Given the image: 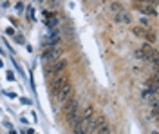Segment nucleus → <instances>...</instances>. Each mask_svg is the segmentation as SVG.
I'll list each match as a JSON object with an SVG mask.
<instances>
[{
	"label": "nucleus",
	"instance_id": "f257e3e1",
	"mask_svg": "<svg viewBox=\"0 0 159 134\" xmlns=\"http://www.w3.org/2000/svg\"><path fill=\"white\" fill-rule=\"evenodd\" d=\"M63 113H65V120H67V125L74 131L76 127L81 122V114L78 113V100L76 98H69L63 102Z\"/></svg>",
	"mask_w": 159,
	"mask_h": 134
},
{
	"label": "nucleus",
	"instance_id": "1a4fd4ad",
	"mask_svg": "<svg viewBox=\"0 0 159 134\" xmlns=\"http://www.w3.org/2000/svg\"><path fill=\"white\" fill-rule=\"evenodd\" d=\"M92 116H94V107L89 105V107L83 111V114H81V120H92Z\"/></svg>",
	"mask_w": 159,
	"mask_h": 134
},
{
	"label": "nucleus",
	"instance_id": "f03ea898",
	"mask_svg": "<svg viewBox=\"0 0 159 134\" xmlns=\"http://www.w3.org/2000/svg\"><path fill=\"white\" fill-rule=\"evenodd\" d=\"M65 83H69V72L67 71H63V72H60L58 76H52V80H51V94L54 96V94L58 93L60 89L65 85Z\"/></svg>",
	"mask_w": 159,
	"mask_h": 134
},
{
	"label": "nucleus",
	"instance_id": "6e6552de",
	"mask_svg": "<svg viewBox=\"0 0 159 134\" xmlns=\"http://www.w3.org/2000/svg\"><path fill=\"white\" fill-rule=\"evenodd\" d=\"M114 20L116 22H127V24H130V18L129 13H125V11H119V13H116V16H114Z\"/></svg>",
	"mask_w": 159,
	"mask_h": 134
},
{
	"label": "nucleus",
	"instance_id": "20e7f679",
	"mask_svg": "<svg viewBox=\"0 0 159 134\" xmlns=\"http://www.w3.org/2000/svg\"><path fill=\"white\" fill-rule=\"evenodd\" d=\"M70 94H72V85H70V82H69V83H65L58 93L54 94V98H56V102L63 103L65 100H69V98H70Z\"/></svg>",
	"mask_w": 159,
	"mask_h": 134
},
{
	"label": "nucleus",
	"instance_id": "4468645a",
	"mask_svg": "<svg viewBox=\"0 0 159 134\" xmlns=\"http://www.w3.org/2000/svg\"><path fill=\"white\" fill-rule=\"evenodd\" d=\"M141 24L143 25H148V18H141Z\"/></svg>",
	"mask_w": 159,
	"mask_h": 134
},
{
	"label": "nucleus",
	"instance_id": "423d86ee",
	"mask_svg": "<svg viewBox=\"0 0 159 134\" xmlns=\"http://www.w3.org/2000/svg\"><path fill=\"white\" fill-rule=\"evenodd\" d=\"M136 9L141 11L143 15H150V16H157V7L152 6V4H136Z\"/></svg>",
	"mask_w": 159,
	"mask_h": 134
},
{
	"label": "nucleus",
	"instance_id": "0eeeda50",
	"mask_svg": "<svg viewBox=\"0 0 159 134\" xmlns=\"http://www.w3.org/2000/svg\"><path fill=\"white\" fill-rule=\"evenodd\" d=\"M147 87H148L150 91L157 93V71H154V74L150 78H147Z\"/></svg>",
	"mask_w": 159,
	"mask_h": 134
},
{
	"label": "nucleus",
	"instance_id": "2eb2a0df",
	"mask_svg": "<svg viewBox=\"0 0 159 134\" xmlns=\"http://www.w3.org/2000/svg\"><path fill=\"white\" fill-rule=\"evenodd\" d=\"M22 103H25V105H31V102L27 100V98H22Z\"/></svg>",
	"mask_w": 159,
	"mask_h": 134
},
{
	"label": "nucleus",
	"instance_id": "ddd939ff",
	"mask_svg": "<svg viewBox=\"0 0 159 134\" xmlns=\"http://www.w3.org/2000/svg\"><path fill=\"white\" fill-rule=\"evenodd\" d=\"M7 80H11V82L15 80V74H13V72H7Z\"/></svg>",
	"mask_w": 159,
	"mask_h": 134
},
{
	"label": "nucleus",
	"instance_id": "f8f14e48",
	"mask_svg": "<svg viewBox=\"0 0 159 134\" xmlns=\"http://www.w3.org/2000/svg\"><path fill=\"white\" fill-rule=\"evenodd\" d=\"M110 9L114 11V13H119V11H123V7H121L119 2H112V4H110Z\"/></svg>",
	"mask_w": 159,
	"mask_h": 134
},
{
	"label": "nucleus",
	"instance_id": "39448f33",
	"mask_svg": "<svg viewBox=\"0 0 159 134\" xmlns=\"http://www.w3.org/2000/svg\"><path fill=\"white\" fill-rule=\"evenodd\" d=\"M60 56H61V49L58 47H52V49H47V51L42 54V58H43V62H54V60H58Z\"/></svg>",
	"mask_w": 159,
	"mask_h": 134
},
{
	"label": "nucleus",
	"instance_id": "7ed1b4c3",
	"mask_svg": "<svg viewBox=\"0 0 159 134\" xmlns=\"http://www.w3.org/2000/svg\"><path fill=\"white\" fill-rule=\"evenodd\" d=\"M67 71V60L65 58H58L51 63L49 67H45V76H58L60 72Z\"/></svg>",
	"mask_w": 159,
	"mask_h": 134
},
{
	"label": "nucleus",
	"instance_id": "9b49d317",
	"mask_svg": "<svg viewBox=\"0 0 159 134\" xmlns=\"http://www.w3.org/2000/svg\"><path fill=\"white\" fill-rule=\"evenodd\" d=\"M132 33H134L136 36H139V38H145L147 29H145V27H134V29H132Z\"/></svg>",
	"mask_w": 159,
	"mask_h": 134
},
{
	"label": "nucleus",
	"instance_id": "9d476101",
	"mask_svg": "<svg viewBox=\"0 0 159 134\" xmlns=\"http://www.w3.org/2000/svg\"><path fill=\"white\" fill-rule=\"evenodd\" d=\"M134 54H136V58H138V60H145V62L148 60V56H147V53L143 51V49H136V51H134Z\"/></svg>",
	"mask_w": 159,
	"mask_h": 134
}]
</instances>
